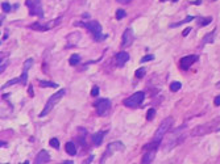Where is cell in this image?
Listing matches in <instances>:
<instances>
[{"label": "cell", "mask_w": 220, "mask_h": 164, "mask_svg": "<svg viewBox=\"0 0 220 164\" xmlns=\"http://www.w3.org/2000/svg\"><path fill=\"white\" fill-rule=\"evenodd\" d=\"M156 152H157V148H152V150H146L145 154L143 155V159H141V163L143 164H149L154 160L156 158Z\"/></svg>", "instance_id": "5bb4252c"}, {"label": "cell", "mask_w": 220, "mask_h": 164, "mask_svg": "<svg viewBox=\"0 0 220 164\" xmlns=\"http://www.w3.org/2000/svg\"><path fill=\"white\" fill-rule=\"evenodd\" d=\"M66 95V89H60L58 92H56L54 95H52L50 97H49V100H48V102L45 104V108L42 109V112L40 113V117H45L46 114H49L50 113V110L53 108H54L58 102H60L61 100H62V97Z\"/></svg>", "instance_id": "7a4b0ae2"}, {"label": "cell", "mask_w": 220, "mask_h": 164, "mask_svg": "<svg viewBox=\"0 0 220 164\" xmlns=\"http://www.w3.org/2000/svg\"><path fill=\"white\" fill-rule=\"evenodd\" d=\"M172 2H173V3H175V2H178V0H172Z\"/></svg>", "instance_id": "7bdbcfd3"}, {"label": "cell", "mask_w": 220, "mask_h": 164, "mask_svg": "<svg viewBox=\"0 0 220 164\" xmlns=\"http://www.w3.org/2000/svg\"><path fill=\"white\" fill-rule=\"evenodd\" d=\"M173 123H174L173 117H168V118H165V120H164L162 122H161V125L158 126L157 131L154 133L153 139H152V141H154V142H158V143H161V141H162V139H164V137L166 135V133H169V130H170V129H172Z\"/></svg>", "instance_id": "3957f363"}, {"label": "cell", "mask_w": 220, "mask_h": 164, "mask_svg": "<svg viewBox=\"0 0 220 164\" xmlns=\"http://www.w3.org/2000/svg\"><path fill=\"white\" fill-rule=\"evenodd\" d=\"M92 159H94V156H90V158H89V160H86L85 163H91V162H92Z\"/></svg>", "instance_id": "ab89813d"}, {"label": "cell", "mask_w": 220, "mask_h": 164, "mask_svg": "<svg viewBox=\"0 0 220 164\" xmlns=\"http://www.w3.org/2000/svg\"><path fill=\"white\" fill-rule=\"evenodd\" d=\"M95 106H96L98 116L103 117V116H106V114H108V112H110V109H111V101L108 100V98H98Z\"/></svg>", "instance_id": "52a82bcc"}, {"label": "cell", "mask_w": 220, "mask_h": 164, "mask_svg": "<svg viewBox=\"0 0 220 164\" xmlns=\"http://www.w3.org/2000/svg\"><path fill=\"white\" fill-rule=\"evenodd\" d=\"M124 148H125V146H124L121 142H112V143H110V145L107 146V150H106V152H104V155L102 156V163H103V162L106 160V158H107V156H111L114 152L123 151Z\"/></svg>", "instance_id": "9c48e42d"}, {"label": "cell", "mask_w": 220, "mask_h": 164, "mask_svg": "<svg viewBox=\"0 0 220 164\" xmlns=\"http://www.w3.org/2000/svg\"><path fill=\"white\" fill-rule=\"evenodd\" d=\"M119 3H121V4H129L131 3V0H117Z\"/></svg>", "instance_id": "74e56055"}, {"label": "cell", "mask_w": 220, "mask_h": 164, "mask_svg": "<svg viewBox=\"0 0 220 164\" xmlns=\"http://www.w3.org/2000/svg\"><path fill=\"white\" fill-rule=\"evenodd\" d=\"M99 92H100L99 87L94 86V87H92V89H91V96H92V97H98V96H99Z\"/></svg>", "instance_id": "4dcf8cb0"}, {"label": "cell", "mask_w": 220, "mask_h": 164, "mask_svg": "<svg viewBox=\"0 0 220 164\" xmlns=\"http://www.w3.org/2000/svg\"><path fill=\"white\" fill-rule=\"evenodd\" d=\"M154 116H156V109L154 108H150L149 110H148V113H146V120L152 121L154 118Z\"/></svg>", "instance_id": "484cf974"}, {"label": "cell", "mask_w": 220, "mask_h": 164, "mask_svg": "<svg viewBox=\"0 0 220 164\" xmlns=\"http://www.w3.org/2000/svg\"><path fill=\"white\" fill-rule=\"evenodd\" d=\"M38 84H40V87H42V88H57L58 87V84H56V83H53V82H48V80H40L38 82Z\"/></svg>", "instance_id": "ffe728a7"}, {"label": "cell", "mask_w": 220, "mask_h": 164, "mask_svg": "<svg viewBox=\"0 0 220 164\" xmlns=\"http://www.w3.org/2000/svg\"><path fill=\"white\" fill-rule=\"evenodd\" d=\"M160 2H161V3H164V2H168V0H160Z\"/></svg>", "instance_id": "b9f144b4"}, {"label": "cell", "mask_w": 220, "mask_h": 164, "mask_svg": "<svg viewBox=\"0 0 220 164\" xmlns=\"http://www.w3.org/2000/svg\"><path fill=\"white\" fill-rule=\"evenodd\" d=\"M181 87H182V84H181L179 82H173L172 84H170V91L172 92H178Z\"/></svg>", "instance_id": "cb8c5ba5"}, {"label": "cell", "mask_w": 220, "mask_h": 164, "mask_svg": "<svg viewBox=\"0 0 220 164\" xmlns=\"http://www.w3.org/2000/svg\"><path fill=\"white\" fill-rule=\"evenodd\" d=\"M25 6L29 9V14H32V16H38L40 18L44 17V9H42L40 0H27Z\"/></svg>", "instance_id": "8992f818"}, {"label": "cell", "mask_w": 220, "mask_h": 164, "mask_svg": "<svg viewBox=\"0 0 220 164\" xmlns=\"http://www.w3.org/2000/svg\"><path fill=\"white\" fill-rule=\"evenodd\" d=\"M49 145H50L53 148H56V150H58V148H60V141H58L57 138H52L50 141H49Z\"/></svg>", "instance_id": "d4e9b609"}, {"label": "cell", "mask_w": 220, "mask_h": 164, "mask_svg": "<svg viewBox=\"0 0 220 164\" xmlns=\"http://www.w3.org/2000/svg\"><path fill=\"white\" fill-rule=\"evenodd\" d=\"M214 104H215V105H216V106H220V96H216V97H215Z\"/></svg>", "instance_id": "8d00e7d4"}, {"label": "cell", "mask_w": 220, "mask_h": 164, "mask_svg": "<svg viewBox=\"0 0 220 164\" xmlns=\"http://www.w3.org/2000/svg\"><path fill=\"white\" fill-rule=\"evenodd\" d=\"M216 122H219V120L218 121H215V122H210V123H206V125H199V126H197L194 129V130L191 131V135H194V137H198V135H204V134H207L211 129L210 127H214L215 126V123Z\"/></svg>", "instance_id": "30bf717a"}, {"label": "cell", "mask_w": 220, "mask_h": 164, "mask_svg": "<svg viewBox=\"0 0 220 164\" xmlns=\"http://www.w3.org/2000/svg\"><path fill=\"white\" fill-rule=\"evenodd\" d=\"M7 64H8V61H2V64H0V72L3 74V71L6 70V67H7Z\"/></svg>", "instance_id": "e575fe53"}, {"label": "cell", "mask_w": 220, "mask_h": 164, "mask_svg": "<svg viewBox=\"0 0 220 164\" xmlns=\"http://www.w3.org/2000/svg\"><path fill=\"white\" fill-rule=\"evenodd\" d=\"M133 41H135L133 30H132L131 28L125 29V32H124V34H123V38H121V47L125 49V47L131 46V45L133 43Z\"/></svg>", "instance_id": "8fae6325"}, {"label": "cell", "mask_w": 220, "mask_h": 164, "mask_svg": "<svg viewBox=\"0 0 220 164\" xmlns=\"http://www.w3.org/2000/svg\"><path fill=\"white\" fill-rule=\"evenodd\" d=\"M125 16H127V13H125L124 9H117L116 11V18L117 20H123Z\"/></svg>", "instance_id": "f546056e"}, {"label": "cell", "mask_w": 220, "mask_h": 164, "mask_svg": "<svg viewBox=\"0 0 220 164\" xmlns=\"http://www.w3.org/2000/svg\"><path fill=\"white\" fill-rule=\"evenodd\" d=\"M29 95L33 96V89H32V87H29Z\"/></svg>", "instance_id": "60d3db41"}, {"label": "cell", "mask_w": 220, "mask_h": 164, "mask_svg": "<svg viewBox=\"0 0 220 164\" xmlns=\"http://www.w3.org/2000/svg\"><path fill=\"white\" fill-rule=\"evenodd\" d=\"M104 134H106V131H98V133H95V134H92V137H91L92 143H94L95 146H100L102 142H103Z\"/></svg>", "instance_id": "e0dca14e"}, {"label": "cell", "mask_w": 220, "mask_h": 164, "mask_svg": "<svg viewBox=\"0 0 220 164\" xmlns=\"http://www.w3.org/2000/svg\"><path fill=\"white\" fill-rule=\"evenodd\" d=\"M144 98H145V92L140 91V92L133 93L131 97L125 98V100L123 101V104L127 108H137V106H140L141 104H143Z\"/></svg>", "instance_id": "5b68a950"}, {"label": "cell", "mask_w": 220, "mask_h": 164, "mask_svg": "<svg viewBox=\"0 0 220 164\" xmlns=\"http://www.w3.org/2000/svg\"><path fill=\"white\" fill-rule=\"evenodd\" d=\"M195 6H199V4H202V0H195V2H191Z\"/></svg>", "instance_id": "f35d334b"}, {"label": "cell", "mask_w": 220, "mask_h": 164, "mask_svg": "<svg viewBox=\"0 0 220 164\" xmlns=\"http://www.w3.org/2000/svg\"><path fill=\"white\" fill-rule=\"evenodd\" d=\"M197 61H198V55H186L179 61V67L181 70H189L190 66H193V63Z\"/></svg>", "instance_id": "7c38bea8"}, {"label": "cell", "mask_w": 220, "mask_h": 164, "mask_svg": "<svg viewBox=\"0 0 220 164\" xmlns=\"http://www.w3.org/2000/svg\"><path fill=\"white\" fill-rule=\"evenodd\" d=\"M32 64H33V59H32V58L27 59V61L24 62V71L28 72V71H29V68L32 67Z\"/></svg>", "instance_id": "4316f807"}, {"label": "cell", "mask_w": 220, "mask_h": 164, "mask_svg": "<svg viewBox=\"0 0 220 164\" xmlns=\"http://www.w3.org/2000/svg\"><path fill=\"white\" fill-rule=\"evenodd\" d=\"M17 83H21V78H16V79H11V80H8L6 84H3L2 88H8V87H11L13 86V84H17Z\"/></svg>", "instance_id": "7402d4cb"}, {"label": "cell", "mask_w": 220, "mask_h": 164, "mask_svg": "<svg viewBox=\"0 0 220 164\" xmlns=\"http://www.w3.org/2000/svg\"><path fill=\"white\" fill-rule=\"evenodd\" d=\"M211 21H212L211 17H204L199 21V26H207L208 24H211Z\"/></svg>", "instance_id": "83f0119b"}, {"label": "cell", "mask_w": 220, "mask_h": 164, "mask_svg": "<svg viewBox=\"0 0 220 164\" xmlns=\"http://www.w3.org/2000/svg\"><path fill=\"white\" fill-rule=\"evenodd\" d=\"M129 61V54L125 51H120L116 54V62L119 67H124V64Z\"/></svg>", "instance_id": "9a60e30c"}, {"label": "cell", "mask_w": 220, "mask_h": 164, "mask_svg": "<svg viewBox=\"0 0 220 164\" xmlns=\"http://www.w3.org/2000/svg\"><path fill=\"white\" fill-rule=\"evenodd\" d=\"M154 59V55H152V54H148V55H145V57H143L141 58V63H145V62H149V61H153Z\"/></svg>", "instance_id": "1f68e13d"}, {"label": "cell", "mask_w": 220, "mask_h": 164, "mask_svg": "<svg viewBox=\"0 0 220 164\" xmlns=\"http://www.w3.org/2000/svg\"><path fill=\"white\" fill-rule=\"evenodd\" d=\"M215 37H216V30H214L212 32H210V33H207L206 36L203 37V39L200 41V45L202 46H204V45H207V43H214V41H215Z\"/></svg>", "instance_id": "2e32d148"}, {"label": "cell", "mask_w": 220, "mask_h": 164, "mask_svg": "<svg viewBox=\"0 0 220 164\" xmlns=\"http://www.w3.org/2000/svg\"><path fill=\"white\" fill-rule=\"evenodd\" d=\"M61 20H62L61 17H58L56 20H52L50 22H48V25H42V24H40V22H33L29 25V28L33 29V30H38V32H46V30H49V29H52L56 25H58V24L61 22Z\"/></svg>", "instance_id": "ba28073f"}, {"label": "cell", "mask_w": 220, "mask_h": 164, "mask_svg": "<svg viewBox=\"0 0 220 164\" xmlns=\"http://www.w3.org/2000/svg\"><path fill=\"white\" fill-rule=\"evenodd\" d=\"M2 8H3V11L6 13H8L9 11H11V6H9L8 3H2Z\"/></svg>", "instance_id": "d6a6232c"}, {"label": "cell", "mask_w": 220, "mask_h": 164, "mask_svg": "<svg viewBox=\"0 0 220 164\" xmlns=\"http://www.w3.org/2000/svg\"><path fill=\"white\" fill-rule=\"evenodd\" d=\"M145 74H146V70L144 67H141V68H139L137 71H136L135 75H136V78H137V79H141V78L145 76Z\"/></svg>", "instance_id": "f1b7e54d"}, {"label": "cell", "mask_w": 220, "mask_h": 164, "mask_svg": "<svg viewBox=\"0 0 220 164\" xmlns=\"http://www.w3.org/2000/svg\"><path fill=\"white\" fill-rule=\"evenodd\" d=\"M158 146H160V143H158V142L152 141L150 143H148V145H145V146L143 147V150L146 151V150H152V148H158Z\"/></svg>", "instance_id": "603a6c76"}, {"label": "cell", "mask_w": 220, "mask_h": 164, "mask_svg": "<svg viewBox=\"0 0 220 164\" xmlns=\"http://www.w3.org/2000/svg\"><path fill=\"white\" fill-rule=\"evenodd\" d=\"M79 62H81V55L79 54H73V55L70 57V59H69L70 66H77Z\"/></svg>", "instance_id": "44dd1931"}, {"label": "cell", "mask_w": 220, "mask_h": 164, "mask_svg": "<svg viewBox=\"0 0 220 164\" xmlns=\"http://www.w3.org/2000/svg\"><path fill=\"white\" fill-rule=\"evenodd\" d=\"M193 20H195V16H187L183 21H179V22H174V24H170V28H178L181 26L182 24H186V22H190V21H193Z\"/></svg>", "instance_id": "d6986e66"}, {"label": "cell", "mask_w": 220, "mask_h": 164, "mask_svg": "<svg viewBox=\"0 0 220 164\" xmlns=\"http://www.w3.org/2000/svg\"><path fill=\"white\" fill-rule=\"evenodd\" d=\"M49 162H50V155H49V152L46 150H41L37 154V156L35 159L36 164H45V163H49Z\"/></svg>", "instance_id": "4fadbf2b"}, {"label": "cell", "mask_w": 220, "mask_h": 164, "mask_svg": "<svg viewBox=\"0 0 220 164\" xmlns=\"http://www.w3.org/2000/svg\"><path fill=\"white\" fill-rule=\"evenodd\" d=\"M74 25H83L87 30H89L92 36H94V38L96 39V41H102V39L107 38V36H103V33H102V25L98 21H90L87 24H82V22H75Z\"/></svg>", "instance_id": "277c9868"}, {"label": "cell", "mask_w": 220, "mask_h": 164, "mask_svg": "<svg viewBox=\"0 0 220 164\" xmlns=\"http://www.w3.org/2000/svg\"><path fill=\"white\" fill-rule=\"evenodd\" d=\"M27 82H28V72L24 71L23 75H21V84H24V86H25Z\"/></svg>", "instance_id": "836d02e7"}, {"label": "cell", "mask_w": 220, "mask_h": 164, "mask_svg": "<svg viewBox=\"0 0 220 164\" xmlns=\"http://www.w3.org/2000/svg\"><path fill=\"white\" fill-rule=\"evenodd\" d=\"M65 150H66V152L69 154V155H71V156L77 155V146L74 145V142H66Z\"/></svg>", "instance_id": "ac0fdd59"}, {"label": "cell", "mask_w": 220, "mask_h": 164, "mask_svg": "<svg viewBox=\"0 0 220 164\" xmlns=\"http://www.w3.org/2000/svg\"><path fill=\"white\" fill-rule=\"evenodd\" d=\"M186 127H187L186 125L179 126V127L175 129L174 131H172L169 134L168 138L165 139L164 145H162L165 152L170 151L172 148H174L175 146H178L179 143H182L185 141V138H186Z\"/></svg>", "instance_id": "6da1fadb"}, {"label": "cell", "mask_w": 220, "mask_h": 164, "mask_svg": "<svg viewBox=\"0 0 220 164\" xmlns=\"http://www.w3.org/2000/svg\"><path fill=\"white\" fill-rule=\"evenodd\" d=\"M190 32H191V28H190V26H189V28H186L185 30H183V33H182V36H183V37H187V34H189Z\"/></svg>", "instance_id": "d590c367"}]
</instances>
